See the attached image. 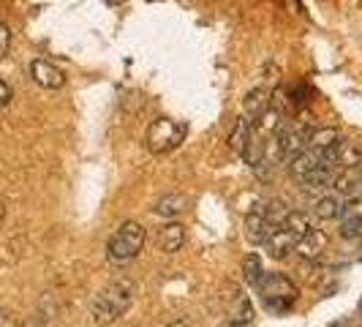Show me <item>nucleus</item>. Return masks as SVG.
<instances>
[{
    "label": "nucleus",
    "mask_w": 362,
    "mask_h": 327,
    "mask_svg": "<svg viewBox=\"0 0 362 327\" xmlns=\"http://www.w3.org/2000/svg\"><path fill=\"white\" fill-rule=\"evenodd\" d=\"M136 297V287L131 278H117L112 281L107 289H101L90 303V314H93V322L98 327H107L112 322H117L134 303Z\"/></svg>",
    "instance_id": "f257e3e1"
},
{
    "label": "nucleus",
    "mask_w": 362,
    "mask_h": 327,
    "mask_svg": "<svg viewBox=\"0 0 362 327\" xmlns=\"http://www.w3.org/2000/svg\"><path fill=\"white\" fill-rule=\"evenodd\" d=\"M256 292L272 314H289L297 306V297H300L297 284L284 272H264L256 284Z\"/></svg>",
    "instance_id": "f03ea898"
},
{
    "label": "nucleus",
    "mask_w": 362,
    "mask_h": 327,
    "mask_svg": "<svg viewBox=\"0 0 362 327\" xmlns=\"http://www.w3.org/2000/svg\"><path fill=\"white\" fill-rule=\"evenodd\" d=\"M145 240H147V232L142 224H136V221H123V224L115 229V235L109 237L107 259L112 265L123 268V265L134 262V259L139 256V251L145 248Z\"/></svg>",
    "instance_id": "7ed1b4c3"
},
{
    "label": "nucleus",
    "mask_w": 362,
    "mask_h": 327,
    "mask_svg": "<svg viewBox=\"0 0 362 327\" xmlns=\"http://www.w3.org/2000/svg\"><path fill=\"white\" fill-rule=\"evenodd\" d=\"M182 137H185V126L182 123L172 120V117H156L150 123V128H147L145 145L150 153L163 156V153H169V150H175V147L180 145Z\"/></svg>",
    "instance_id": "20e7f679"
},
{
    "label": "nucleus",
    "mask_w": 362,
    "mask_h": 327,
    "mask_svg": "<svg viewBox=\"0 0 362 327\" xmlns=\"http://www.w3.org/2000/svg\"><path fill=\"white\" fill-rule=\"evenodd\" d=\"M310 131H313V128H310L305 120H303V123H284V126H281L278 139H281V150H284V159H286V161L308 147Z\"/></svg>",
    "instance_id": "39448f33"
},
{
    "label": "nucleus",
    "mask_w": 362,
    "mask_h": 327,
    "mask_svg": "<svg viewBox=\"0 0 362 327\" xmlns=\"http://www.w3.org/2000/svg\"><path fill=\"white\" fill-rule=\"evenodd\" d=\"M327 246H329V237L325 235V229L310 226L305 235L297 237L294 254H297V259H303V262H316L327 251Z\"/></svg>",
    "instance_id": "423d86ee"
},
{
    "label": "nucleus",
    "mask_w": 362,
    "mask_h": 327,
    "mask_svg": "<svg viewBox=\"0 0 362 327\" xmlns=\"http://www.w3.org/2000/svg\"><path fill=\"white\" fill-rule=\"evenodd\" d=\"M30 76H33V82H36L38 88H44V91H57V88L66 85V74L60 71L57 66H52L49 60H41V57L30 63Z\"/></svg>",
    "instance_id": "0eeeda50"
},
{
    "label": "nucleus",
    "mask_w": 362,
    "mask_h": 327,
    "mask_svg": "<svg viewBox=\"0 0 362 327\" xmlns=\"http://www.w3.org/2000/svg\"><path fill=\"white\" fill-rule=\"evenodd\" d=\"M338 172H341L338 164L322 161L316 169H310L308 175L300 180V185H303V191H325V188H332V183H335V178H338Z\"/></svg>",
    "instance_id": "6e6552de"
},
{
    "label": "nucleus",
    "mask_w": 362,
    "mask_h": 327,
    "mask_svg": "<svg viewBox=\"0 0 362 327\" xmlns=\"http://www.w3.org/2000/svg\"><path fill=\"white\" fill-rule=\"evenodd\" d=\"M294 243H297V237L291 235L289 229L281 224V226H272L264 248H267V256H270V259L281 262V259H286L289 254H294Z\"/></svg>",
    "instance_id": "1a4fd4ad"
},
{
    "label": "nucleus",
    "mask_w": 362,
    "mask_h": 327,
    "mask_svg": "<svg viewBox=\"0 0 362 327\" xmlns=\"http://www.w3.org/2000/svg\"><path fill=\"white\" fill-rule=\"evenodd\" d=\"M332 188L344 200H349V197H362V164L360 166H346V169H341L335 183H332Z\"/></svg>",
    "instance_id": "9d476101"
},
{
    "label": "nucleus",
    "mask_w": 362,
    "mask_h": 327,
    "mask_svg": "<svg viewBox=\"0 0 362 327\" xmlns=\"http://www.w3.org/2000/svg\"><path fill=\"white\" fill-rule=\"evenodd\" d=\"M272 226H275V224H270V218L264 216L262 207L254 210V213H248V216H245V237H248V243H251V246H264L272 232Z\"/></svg>",
    "instance_id": "9b49d317"
},
{
    "label": "nucleus",
    "mask_w": 362,
    "mask_h": 327,
    "mask_svg": "<svg viewBox=\"0 0 362 327\" xmlns=\"http://www.w3.org/2000/svg\"><path fill=\"white\" fill-rule=\"evenodd\" d=\"M270 107H272L270 91L267 88H254V91L245 93V98H243V117H248V120L256 123Z\"/></svg>",
    "instance_id": "f8f14e48"
},
{
    "label": "nucleus",
    "mask_w": 362,
    "mask_h": 327,
    "mask_svg": "<svg viewBox=\"0 0 362 327\" xmlns=\"http://www.w3.org/2000/svg\"><path fill=\"white\" fill-rule=\"evenodd\" d=\"M182 246H185V226L177 221L163 224L161 232H158V248L163 254H177Z\"/></svg>",
    "instance_id": "ddd939ff"
},
{
    "label": "nucleus",
    "mask_w": 362,
    "mask_h": 327,
    "mask_svg": "<svg viewBox=\"0 0 362 327\" xmlns=\"http://www.w3.org/2000/svg\"><path fill=\"white\" fill-rule=\"evenodd\" d=\"M325 161L322 159V150H313V147H305L303 153H297L294 159H289V172L297 178V180H303L305 175H308L310 169H316L319 164Z\"/></svg>",
    "instance_id": "4468645a"
},
{
    "label": "nucleus",
    "mask_w": 362,
    "mask_h": 327,
    "mask_svg": "<svg viewBox=\"0 0 362 327\" xmlns=\"http://www.w3.org/2000/svg\"><path fill=\"white\" fill-rule=\"evenodd\" d=\"M341 197L338 194H325V197H319V200L313 202V210H310V216L316 218V221H335V218H341Z\"/></svg>",
    "instance_id": "2eb2a0df"
},
{
    "label": "nucleus",
    "mask_w": 362,
    "mask_h": 327,
    "mask_svg": "<svg viewBox=\"0 0 362 327\" xmlns=\"http://www.w3.org/2000/svg\"><path fill=\"white\" fill-rule=\"evenodd\" d=\"M251 120L248 117H237V123L232 126L229 131V137H226V145L232 147V153L237 156H243L245 153V145H248V137H251Z\"/></svg>",
    "instance_id": "dca6fc26"
},
{
    "label": "nucleus",
    "mask_w": 362,
    "mask_h": 327,
    "mask_svg": "<svg viewBox=\"0 0 362 327\" xmlns=\"http://www.w3.org/2000/svg\"><path fill=\"white\" fill-rule=\"evenodd\" d=\"M188 210V197L185 194H177V191H172V194H166L161 200L156 202V213L163 218H175L185 213Z\"/></svg>",
    "instance_id": "f3484780"
},
{
    "label": "nucleus",
    "mask_w": 362,
    "mask_h": 327,
    "mask_svg": "<svg viewBox=\"0 0 362 327\" xmlns=\"http://www.w3.org/2000/svg\"><path fill=\"white\" fill-rule=\"evenodd\" d=\"M341 139H344V134H341V128H335V126L313 128V131H310L308 147H313V150H322V153H325L327 147H332V145H335V142H341Z\"/></svg>",
    "instance_id": "a211bd4d"
},
{
    "label": "nucleus",
    "mask_w": 362,
    "mask_h": 327,
    "mask_svg": "<svg viewBox=\"0 0 362 327\" xmlns=\"http://www.w3.org/2000/svg\"><path fill=\"white\" fill-rule=\"evenodd\" d=\"M284 226H286L294 237H303L310 226H313V216L305 213V210H289L286 218H284Z\"/></svg>",
    "instance_id": "6ab92c4d"
},
{
    "label": "nucleus",
    "mask_w": 362,
    "mask_h": 327,
    "mask_svg": "<svg viewBox=\"0 0 362 327\" xmlns=\"http://www.w3.org/2000/svg\"><path fill=\"white\" fill-rule=\"evenodd\" d=\"M362 164V142L357 139H344L341 142V153H338V166H360Z\"/></svg>",
    "instance_id": "aec40b11"
},
{
    "label": "nucleus",
    "mask_w": 362,
    "mask_h": 327,
    "mask_svg": "<svg viewBox=\"0 0 362 327\" xmlns=\"http://www.w3.org/2000/svg\"><path fill=\"white\" fill-rule=\"evenodd\" d=\"M341 224H360L362 226V197H349L341 205Z\"/></svg>",
    "instance_id": "412c9836"
},
{
    "label": "nucleus",
    "mask_w": 362,
    "mask_h": 327,
    "mask_svg": "<svg viewBox=\"0 0 362 327\" xmlns=\"http://www.w3.org/2000/svg\"><path fill=\"white\" fill-rule=\"evenodd\" d=\"M262 275H264V270H262V259H259V254H248L245 259H243V278H245L251 287H256Z\"/></svg>",
    "instance_id": "4be33fe9"
},
{
    "label": "nucleus",
    "mask_w": 362,
    "mask_h": 327,
    "mask_svg": "<svg viewBox=\"0 0 362 327\" xmlns=\"http://www.w3.org/2000/svg\"><path fill=\"white\" fill-rule=\"evenodd\" d=\"M232 319H240V322L254 325V309H251V300H248L245 294H240V297H237L235 309H232Z\"/></svg>",
    "instance_id": "5701e85b"
},
{
    "label": "nucleus",
    "mask_w": 362,
    "mask_h": 327,
    "mask_svg": "<svg viewBox=\"0 0 362 327\" xmlns=\"http://www.w3.org/2000/svg\"><path fill=\"white\" fill-rule=\"evenodd\" d=\"M8 47H11V30L6 22H0V57L8 54Z\"/></svg>",
    "instance_id": "b1692460"
},
{
    "label": "nucleus",
    "mask_w": 362,
    "mask_h": 327,
    "mask_svg": "<svg viewBox=\"0 0 362 327\" xmlns=\"http://www.w3.org/2000/svg\"><path fill=\"white\" fill-rule=\"evenodd\" d=\"M11 98H14V93H11V88L0 79V109H6L8 104H11Z\"/></svg>",
    "instance_id": "393cba45"
},
{
    "label": "nucleus",
    "mask_w": 362,
    "mask_h": 327,
    "mask_svg": "<svg viewBox=\"0 0 362 327\" xmlns=\"http://www.w3.org/2000/svg\"><path fill=\"white\" fill-rule=\"evenodd\" d=\"M0 327H19L17 319H14V314L6 309H0Z\"/></svg>",
    "instance_id": "a878e982"
},
{
    "label": "nucleus",
    "mask_w": 362,
    "mask_h": 327,
    "mask_svg": "<svg viewBox=\"0 0 362 327\" xmlns=\"http://www.w3.org/2000/svg\"><path fill=\"white\" fill-rule=\"evenodd\" d=\"M22 327H47V322L41 319V316H30V319H25Z\"/></svg>",
    "instance_id": "bb28decb"
},
{
    "label": "nucleus",
    "mask_w": 362,
    "mask_h": 327,
    "mask_svg": "<svg viewBox=\"0 0 362 327\" xmlns=\"http://www.w3.org/2000/svg\"><path fill=\"white\" fill-rule=\"evenodd\" d=\"M221 327H254V325H248V322H240V319H232V316H229V319H226V322H223Z\"/></svg>",
    "instance_id": "cd10ccee"
},
{
    "label": "nucleus",
    "mask_w": 362,
    "mask_h": 327,
    "mask_svg": "<svg viewBox=\"0 0 362 327\" xmlns=\"http://www.w3.org/2000/svg\"><path fill=\"white\" fill-rule=\"evenodd\" d=\"M166 327H188V322H185V319H177V322H172V325H166Z\"/></svg>",
    "instance_id": "c85d7f7f"
},
{
    "label": "nucleus",
    "mask_w": 362,
    "mask_h": 327,
    "mask_svg": "<svg viewBox=\"0 0 362 327\" xmlns=\"http://www.w3.org/2000/svg\"><path fill=\"white\" fill-rule=\"evenodd\" d=\"M3 218H6V205L0 202V226H3Z\"/></svg>",
    "instance_id": "c756f323"
},
{
    "label": "nucleus",
    "mask_w": 362,
    "mask_h": 327,
    "mask_svg": "<svg viewBox=\"0 0 362 327\" xmlns=\"http://www.w3.org/2000/svg\"><path fill=\"white\" fill-rule=\"evenodd\" d=\"M329 327H349V322H335V325H329Z\"/></svg>",
    "instance_id": "7c9ffc66"
},
{
    "label": "nucleus",
    "mask_w": 362,
    "mask_h": 327,
    "mask_svg": "<svg viewBox=\"0 0 362 327\" xmlns=\"http://www.w3.org/2000/svg\"><path fill=\"white\" fill-rule=\"evenodd\" d=\"M357 311H360V316H362V300H360V303H357Z\"/></svg>",
    "instance_id": "2f4dec72"
},
{
    "label": "nucleus",
    "mask_w": 362,
    "mask_h": 327,
    "mask_svg": "<svg viewBox=\"0 0 362 327\" xmlns=\"http://www.w3.org/2000/svg\"><path fill=\"white\" fill-rule=\"evenodd\" d=\"M360 240H362V237H360Z\"/></svg>",
    "instance_id": "473e14b6"
}]
</instances>
